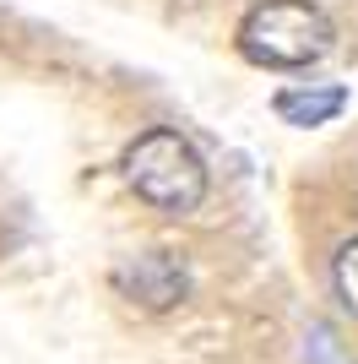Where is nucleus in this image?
<instances>
[{"mask_svg": "<svg viewBox=\"0 0 358 364\" xmlns=\"http://www.w3.org/2000/svg\"><path fill=\"white\" fill-rule=\"evenodd\" d=\"M331 44H337V28L310 0H261L239 22V49L271 71H298V65L326 60Z\"/></svg>", "mask_w": 358, "mask_h": 364, "instance_id": "1", "label": "nucleus"}, {"mask_svg": "<svg viewBox=\"0 0 358 364\" xmlns=\"http://www.w3.org/2000/svg\"><path fill=\"white\" fill-rule=\"evenodd\" d=\"M125 180L141 201H152L158 213L185 218L201 207L207 196V164L179 131H147L136 136L131 152H125Z\"/></svg>", "mask_w": 358, "mask_h": 364, "instance_id": "2", "label": "nucleus"}, {"mask_svg": "<svg viewBox=\"0 0 358 364\" xmlns=\"http://www.w3.org/2000/svg\"><path fill=\"white\" fill-rule=\"evenodd\" d=\"M114 289L125 299H136L141 310H174L190 289V277L168 250H141V256H125L114 267Z\"/></svg>", "mask_w": 358, "mask_h": 364, "instance_id": "3", "label": "nucleus"}, {"mask_svg": "<svg viewBox=\"0 0 358 364\" xmlns=\"http://www.w3.org/2000/svg\"><path fill=\"white\" fill-rule=\"evenodd\" d=\"M277 114L288 125H326L331 114H342L347 109V92L337 82H310V87H283L277 92Z\"/></svg>", "mask_w": 358, "mask_h": 364, "instance_id": "4", "label": "nucleus"}, {"mask_svg": "<svg viewBox=\"0 0 358 364\" xmlns=\"http://www.w3.org/2000/svg\"><path fill=\"white\" fill-rule=\"evenodd\" d=\"M331 283H337L342 310H353V316H358V240H347L342 250H337V261H331Z\"/></svg>", "mask_w": 358, "mask_h": 364, "instance_id": "5", "label": "nucleus"}]
</instances>
